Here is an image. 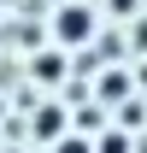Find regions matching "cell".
Listing matches in <instances>:
<instances>
[{"instance_id":"1","label":"cell","mask_w":147,"mask_h":153,"mask_svg":"<svg viewBox=\"0 0 147 153\" xmlns=\"http://www.w3.org/2000/svg\"><path fill=\"white\" fill-rule=\"evenodd\" d=\"M94 30H100V18H94V6H82V0H65L53 12V41L59 47H82V41H94Z\"/></svg>"},{"instance_id":"2","label":"cell","mask_w":147,"mask_h":153,"mask_svg":"<svg viewBox=\"0 0 147 153\" xmlns=\"http://www.w3.org/2000/svg\"><path fill=\"white\" fill-rule=\"evenodd\" d=\"M36 135L41 141H59V135H65V106H41L36 112Z\"/></svg>"},{"instance_id":"6","label":"cell","mask_w":147,"mask_h":153,"mask_svg":"<svg viewBox=\"0 0 147 153\" xmlns=\"http://www.w3.org/2000/svg\"><path fill=\"white\" fill-rule=\"evenodd\" d=\"M124 88H129V76H124V71H112V76H100V100H118Z\"/></svg>"},{"instance_id":"4","label":"cell","mask_w":147,"mask_h":153,"mask_svg":"<svg viewBox=\"0 0 147 153\" xmlns=\"http://www.w3.org/2000/svg\"><path fill=\"white\" fill-rule=\"evenodd\" d=\"M53 153H94V141H88V135H76V130H65V135L53 141Z\"/></svg>"},{"instance_id":"3","label":"cell","mask_w":147,"mask_h":153,"mask_svg":"<svg viewBox=\"0 0 147 153\" xmlns=\"http://www.w3.org/2000/svg\"><path fill=\"white\" fill-rule=\"evenodd\" d=\"M30 71H36L41 82H59V76H65V53H36V65H30Z\"/></svg>"},{"instance_id":"5","label":"cell","mask_w":147,"mask_h":153,"mask_svg":"<svg viewBox=\"0 0 147 153\" xmlns=\"http://www.w3.org/2000/svg\"><path fill=\"white\" fill-rule=\"evenodd\" d=\"M94 153H129V130H106L94 141Z\"/></svg>"}]
</instances>
